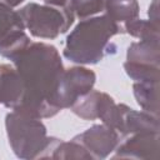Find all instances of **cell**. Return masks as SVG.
<instances>
[{
    "label": "cell",
    "mask_w": 160,
    "mask_h": 160,
    "mask_svg": "<svg viewBox=\"0 0 160 160\" xmlns=\"http://www.w3.org/2000/svg\"><path fill=\"white\" fill-rule=\"evenodd\" d=\"M24 84V98L14 110L36 119L55 116L56 92L64 72L58 49L46 42H31L14 61Z\"/></svg>",
    "instance_id": "6da1fadb"
},
{
    "label": "cell",
    "mask_w": 160,
    "mask_h": 160,
    "mask_svg": "<svg viewBox=\"0 0 160 160\" xmlns=\"http://www.w3.org/2000/svg\"><path fill=\"white\" fill-rule=\"evenodd\" d=\"M120 32V25L105 14L84 19L68 35L62 55L75 64H98L110 52H115L116 46L110 39Z\"/></svg>",
    "instance_id": "7a4b0ae2"
},
{
    "label": "cell",
    "mask_w": 160,
    "mask_h": 160,
    "mask_svg": "<svg viewBox=\"0 0 160 160\" xmlns=\"http://www.w3.org/2000/svg\"><path fill=\"white\" fill-rule=\"evenodd\" d=\"M5 128L9 144L19 159L50 158L54 146L60 140L48 136L41 119L14 110L6 114Z\"/></svg>",
    "instance_id": "3957f363"
},
{
    "label": "cell",
    "mask_w": 160,
    "mask_h": 160,
    "mask_svg": "<svg viewBox=\"0 0 160 160\" xmlns=\"http://www.w3.org/2000/svg\"><path fill=\"white\" fill-rule=\"evenodd\" d=\"M21 21L35 38L56 39L60 34L66 32L74 24L75 16L68 6L58 8L51 5H40L29 2L18 10Z\"/></svg>",
    "instance_id": "277c9868"
},
{
    "label": "cell",
    "mask_w": 160,
    "mask_h": 160,
    "mask_svg": "<svg viewBox=\"0 0 160 160\" xmlns=\"http://www.w3.org/2000/svg\"><path fill=\"white\" fill-rule=\"evenodd\" d=\"M96 74L84 66H72L64 69L58 92L56 105L60 110L70 109L72 104L94 89Z\"/></svg>",
    "instance_id": "5b68a950"
},
{
    "label": "cell",
    "mask_w": 160,
    "mask_h": 160,
    "mask_svg": "<svg viewBox=\"0 0 160 160\" xmlns=\"http://www.w3.org/2000/svg\"><path fill=\"white\" fill-rule=\"evenodd\" d=\"M120 136L115 129L99 124L74 136L72 140L81 144L91 154L92 159H105L118 148Z\"/></svg>",
    "instance_id": "8992f818"
},
{
    "label": "cell",
    "mask_w": 160,
    "mask_h": 160,
    "mask_svg": "<svg viewBox=\"0 0 160 160\" xmlns=\"http://www.w3.org/2000/svg\"><path fill=\"white\" fill-rule=\"evenodd\" d=\"M114 158L126 159H158L159 131H140L131 134L115 149Z\"/></svg>",
    "instance_id": "52a82bcc"
},
{
    "label": "cell",
    "mask_w": 160,
    "mask_h": 160,
    "mask_svg": "<svg viewBox=\"0 0 160 160\" xmlns=\"http://www.w3.org/2000/svg\"><path fill=\"white\" fill-rule=\"evenodd\" d=\"M24 98V84L16 70L8 64L0 65V104L16 110Z\"/></svg>",
    "instance_id": "ba28073f"
},
{
    "label": "cell",
    "mask_w": 160,
    "mask_h": 160,
    "mask_svg": "<svg viewBox=\"0 0 160 160\" xmlns=\"http://www.w3.org/2000/svg\"><path fill=\"white\" fill-rule=\"evenodd\" d=\"M140 131H159V118L146 111H136L122 104L121 128L119 134L129 136Z\"/></svg>",
    "instance_id": "9c48e42d"
},
{
    "label": "cell",
    "mask_w": 160,
    "mask_h": 160,
    "mask_svg": "<svg viewBox=\"0 0 160 160\" xmlns=\"http://www.w3.org/2000/svg\"><path fill=\"white\" fill-rule=\"evenodd\" d=\"M126 61L140 65L159 66V39L139 40L136 42H132L128 48Z\"/></svg>",
    "instance_id": "30bf717a"
},
{
    "label": "cell",
    "mask_w": 160,
    "mask_h": 160,
    "mask_svg": "<svg viewBox=\"0 0 160 160\" xmlns=\"http://www.w3.org/2000/svg\"><path fill=\"white\" fill-rule=\"evenodd\" d=\"M105 15L115 22H128L138 19L140 6L138 0H105Z\"/></svg>",
    "instance_id": "8fae6325"
},
{
    "label": "cell",
    "mask_w": 160,
    "mask_h": 160,
    "mask_svg": "<svg viewBox=\"0 0 160 160\" xmlns=\"http://www.w3.org/2000/svg\"><path fill=\"white\" fill-rule=\"evenodd\" d=\"M134 96L140 108L155 116L159 115V82H134Z\"/></svg>",
    "instance_id": "7c38bea8"
},
{
    "label": "cell",
    "mask_w": 160,
    "mask_h": 160,
    "mask_svg": "<svg viewBox=\"0 0 160 160\" xmlns=\"http://www.w3.org/2000/svg\"><path fill=\"white\" fill-rule=\"evenodd\" d=\"M30 44V38L24 30H14L0 40V56L14 61Z\"/></svg>",
    "instance_id": "4fadbf2b"
},
{
    "label": "cell",
    "mask_w": 160,
    "mask_h": 160,
    "mask_svg": "<svg viewBox=\"0 0 160 160\" xmlns=\"http://www.w3.org/2000/svg\"><path fill=\"white\" fill-rule=\"evenodd\" d=\"M51 159H92L91 154L78 141L70 140V141H61L54 146L52 152L50 155Z\"/></svg>",
    "instance_id": "5bb4252c"
},
{
    "label": "cell",
    "mask_w": 160,
    "mask_h": 160,
    "mask_svg": "<svg viewBox=\"0 0 160 160\" xmlns=\"http://www.w3.org/2000/svg\"><path fill=\"white\" fill-rule=\"evenodd\" d=\"M124 29L128 34L140 40L159 39V24H155L150 20H144L138 18L125 22Z\"/></svg>",
    "instance_id": "9a60e30c"
},
{
    "label": "cell",
    "mask_w": 160,
    "mask_h": 160,
    "mask_svg": "<svg viewBox=\"0 0 160 160\" xmlns=\"http://www.w3.org/2000/svg\"><path fill=\"white\" fill-rule=\"evenodd\" d=\"M124 70L135 82H159V66L140 65L125 61Z\"/></svg>",
    "instance_id": "2e32d148"
},
{
    "label": "cell",
    "mask_w": 160,
    "mask_h": 160,
    "mask_svg": "<svg viewBox=\"0 0 160 160\" xmlns=\"http://www.w3.org/2000/svg\"><path fill=\"white\" fill-rule=\"evenodd\" d=\"M66 6L75 18L84 20L104 11L105 0H68Z\"/></svg>",
    "instance_id": "e0dca14e"
},
{
    "label": "cell",
    "mask_w": 160,
    "mask_h": 160,
    "mask_svg": "<svg viewBox=\"0 0 160 160\" xmlns=\"http://www.w3.org/2000/svg\"><path fill=\"white\" fill-rule=\"evenodd\" d=\"M14 30H25V26L18 11L0 1V40Z\"/></svg>",
    "instance_id": "ac0fdd59"
},
{
    "label": "cell",
    "mask_w": 160,
    "mask_h": 160,
    "mask_svg": "<svg viewBox=\"0 0 160 160\" xmlns=\"http://www.w3.org/2000/svg\"><path fill=\"white\" fill-rule=\"evenodd\" d=\"M158 2L159 0H152V2L150 4L149 6V20L155 22V24H159V10H158Z\"/></svg>",
    "instance_id": "d6986e66"
},
{
    "label": "cell",
    "mask_w": 160,
    "mask_h": 160,
    "mask_svg": "<svg viewBox=\"0 0 160 160\" xmlns=\"http://www.w3.org/2000/svg\"><path fill=\"white\" fill-rule=\"evenodd\" d=\"M46 5H51V6H58V8H62L66 6L68 0H42Z\"/></svg>",
    "instance_id": "ffe728a7"
},
{
    "label": "cell",
    "mask_w": 160,
    "mask_h": 160,
    "mask_svg": "<svg viewBox=\"0 0 160 160\" xmlns=\"http://www.w3.org/2000/svg\"><path fill=\"white\" fill-rule=\"evenodd\" d=\"M0 1L8 4V5L11 6V8H16V6H19L21 2H24L25 0H0Z\"/></svg>",
    "instance_id": "44dd1931"
}]
</instances>
